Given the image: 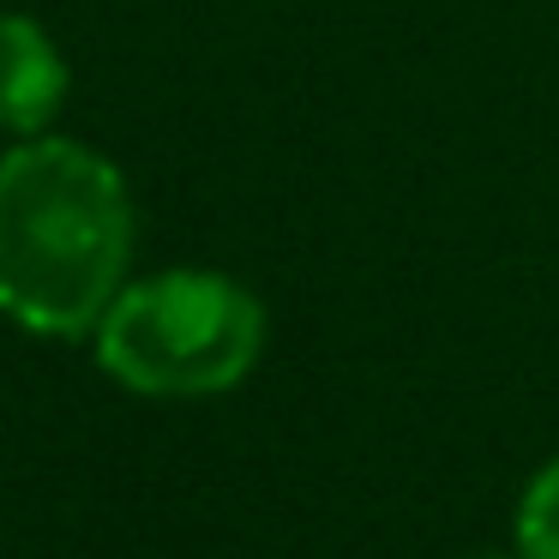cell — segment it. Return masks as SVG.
<instances>
[{"instance_id": "1", "label": "cell", "mask_w": 559, "mask_h": 559, "mask_svg": "<svg viewBox=\"0 0 559 559\" xmlns=\"http://www.w3.org/2000/svg\"><path fill=\"white\" fill-rule=\"evenodd\" d=\"M133 199L103 151L19 139L0 151V319L31 337H85L127 289Z\"/></svg>"}, {"instance_id": "2", "label": "cell", "mask_w": 559, "mask_h": 559, "mask_svg": "<svg viewBox=\"0 0 559 559\" xmlns=\"http://www.w3.org/2000/svg\"><path fill=\"white\" fill-rule=\"evenodd\" d=\"M97 367L139 397H217L265 355V307L223 271H157L97 319Z\"/></svg>"}, {"instance_id": "3", "label": "cell", "mask_w": 559, "mask_h": 559, "mask_svg": "<svg viewBox=\"0 0 559 559\" xmlns=\"http://www.w3.org/2000/svg\"><path fill=\"white\" fill-rule=\"evenodd\" d=\"M67 91H73V73H67L61 43L31 13H0V133H49Z\"/></svg>"}, {"instance_id": "4", "label": "cell", "mask_w": 559, "mask_h": 559, "mask_svg": "<svg viewBox=\"0 0 559 559\" xmlns=\"http://www.w3.org/2000/svg\"><path fill=\"white\" fill-rule=\"evenodd\" d=\"M518 559H559V457H547L518 499Z\"/></svg>"}]
</instances>
